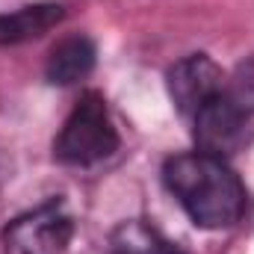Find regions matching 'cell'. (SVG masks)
Masks as SVG:
<instances>
[{
  "instance_id": "7a4b0ae2",
  "label": "cell",
  "mask_w": 254,
  "mask_h": 254,
  "mask_svg": "<svg viewBox=\"0 0 254 254\" xmlns=\"http://www.w3.org/2000/svg\"><path fill=\"white\" fill-rule=\"evenodd\" d=\"M119 151V130L107 101L98 92H83L71 116L54 139V157L65 166H95Z\"/></svg>"
},
{
  "instance_id": "5b68a950",
  "label": "cell",
  "mask_w": 254,
  "mask_h": 254,
  "mask_svg": "<svg viewBox=\"0 0 254 254\" xmlns=\"http://www.w3.org/2000/svg\"><path fill=\"white\" fill-rule=\"evenodd\" d=\"M222 86H225V74L207 54H192L178 65H172L169 71V95L181 110V116H187L190 122Z\"/></svg>"
},
{
  "instance_id": "52a82bcc",
  "label": "cell",
  "mask_w": 254,
  "mask_h": 254,
  "mask_svg": "<svg viewBox=\"0 0 254 254\" xmlns=\"http://www.w3.org/2000/svg\"><path fill=\"white\" fill-rule=\"evenodd\" d=\"M60 21H63L60 3H33L15 12H3L0 15V45H21V42L39 39Z\"/></svg>"
},
{
  "instance_id": "8992f818",
  "label": "cell",
  "mask_w": 254,
  "mask_h": 254,
  "mask_svg": "<svg viewBox=\"0 0 254 254\" xmlns=\"http://www.w3.org/2000/svg\"><path fill=\"white\" fill-rule=\"evenodd\" d=\"M95 57H98V51H95L92 39L68 36L51 51L48 65H45V77L54 86H74V83H80L92 74Z\"/></svg>"
},
{
  "instance_id": "ba28073f",
  "label": "cell",
  "mask_w": 254,
  "mask_h": 254,
  "mask_svg": "<svg viewBox=\"0 0 254 254\" xmlns=\"http://www.w3.org/2000/svg\"><path fill=\"white\" fill-rule=\"evenodd\" d=\"M110 254H187L148 219L122 222L110 234Z\"/></svg>"
},
{
  "instance_id": "277c9868",
  "label": "cell",
  "mask_w": 254,
  "mask_h": 254,
  "mask_svg": "<svg viewBox=\"0 0 254 254\" xmlns=\"http://www.w3.org/2000/svg\"><path fill=\"white\" fill-rule=\"evenodd\" d=\"M254 113L240 104V98L228 89V83L195 113L192 127H195V142L201 151L225 157L240 139Z\"/></svg>"
},
{
  "instance_id": "3957f363",
  "label": "cell",
  "mask_w": 254,
  "mask_h": 254,
  "mask_svg": "<svg viewBox=\"0 0 254 254\" xmlns=\"http://www.w3.org/2000/svg\"><path fill=\"white\" fill-rule=\"evenodd\" d=\"M74 240V219L60 198L21 213L3 231L6 254H68Z\"/></svg>"
},
{
  "instance_id": "6da1fadb",
  "label": "cell",
  "mask_w": 254,
  "mask_h": 254,
  "mask_svg": "<svg viewBox=\"0 0 254 254\" xmlns=\"http://www.w3.org/2000/svg\"><path fill=\"white\" fill-rule=\"evenodd\" d=\"M163 184L198 228H231L246 213V187L225 157L207 151L175 154L163 166Z\"/></svg>"
}]
</instances>
